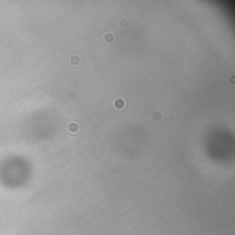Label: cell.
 Masks as SVG:
<instances>
[{"mask_svg": "<svg viewBox=\"0 0 235 235\" xmlns=\"http://www.w3.org/2000/svg\"><path fill=\"white\" fill-rule=\"evenodd\" d=\"M113 106H114L115 109L121 110V109H124V107L126 106V102L122 99V98H117V99L113 100Z\"/></svg>", "mask_w": 235, "mask_h": 235, "instance_id": "1", "label": "cell"}, {"mask_svg": "<svg viewBox=\"0 0 235 235\" xmlns=\"http://www.w3.org/2000/svg\"><path fill=\"white\" fill-rule=\"evenodd\" d=\"M103 40L104 43H113L115 40V35L113 32H106L103 35Z\"/></svg>", "mask_w": 235, "mask_h": 235, "instance_id": "2", "label": "cell"}, {"mask_svg": "<svg viewBox=\"0 0 235 235\" xmlns=\"http://www.w3.org/2000/svg\"><path fill=\"white\" fill-rule=\"evenodd\" d=\"M68 129L69 132H72V133H76L78 131V125H77V122H70L68 125Z\"/></svg>", "mask_w": 235, "mask_h": 235, "instance_id": "3", "label": "cell"}, {"mask_svg": "<svg viewBox=\"0 0 235 235\" xmlns=\"http://www.w3.org/2000/svg\"><path fill=\"white\" fill-rule=\"evenodd\" d=\"M70 63H72L73 66H78V65H80V58H78L77 55H73V57H70Z\"/></svg>", "mask_w": 235, "mask_h": 235, "instance_id": "4", "label": "cell"}, {"mask_svg": "<svg viewBox=\"0 0 235 235\" xmlns=\"http://www.w3.org/2000/svg\"><path fill=\"white\" fill-rule=\"evenodd\" d=\"M161 118H162L161 111H154V113H153V120L154 121H160Z\"/></svg>", "mask_w": 235, "mask_h": 235, "instance_id": "5", "label": "cell"}, {"mask_svg": "<svg viewBox=\"0 0 235 235\" xmlns=\"http://www.w3.org/2000/svg\"><path fill=\"white\" fill-rule=\"evenodd\" d=\"M120 25L122 26V28H124V26H125V28H126V26H128V21H126V19H121Z\"/></svg>", "mask_w": 235, "mask_h": 235, "instance_id": "6", "label": "cell"}]
</instances>
